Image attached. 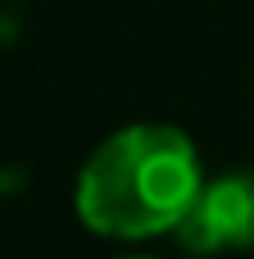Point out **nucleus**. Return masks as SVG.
Instances as JSON below:
<instances>
[{"mask_svg":"<svg viewBox=\"0 0 254 259\" xmlns=\"http://www.w3.org/2000/svg\"><path fill=\"white\" fill-rule=\"evenodd\" d=\"M173 232H177L182 250H191V255L254 250V178L223 173V178L205 182Z\"/></svg>","mask_w":254,"mask_h":259,"instance_id":"f03ea898","label":"nucleus"},{"mask_svg":"<svg viewBox=\"0 0 254 259\" xmlns=\"http://www.w3.org/2000/svg\"><path fill=\"white\" fill-rule=\"evenodd\" d=\"M200 187V155L182 127L132 123L86 155L73 205L95 237L141 241L173 232Z\"/></svg>","mask_w":254,"mask_h":259,"instance_id":"f257e3e1","label":"nucleus"}]
</instances>
